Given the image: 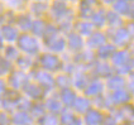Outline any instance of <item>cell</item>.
<instances>
[{"instance_id": "29", "label": "cell", "mask_w": 134, "mask_h": 125, "mask_svg": "<svg viewBox=\"0 0 134 125\" xmlns=\"http://www.w3.org/2000/svg\"><path fill=\"white\" fill-rule=\"evenodd\" d=\"M95 1H82L80 5V16L82 20H87L91 19V16L95 12Z\"/></svg>"}, {"instance_id": "14", "label": "cell", "mask_w": 134, "mask_h": 125, "mask_svg": "<svg viewBox=\"0 0 134 125\" xmlns=\"http://www.w3.org/2000/svg\"><path fill=\"white\" fill-rule=\"evenodd\" d=\"M104 112L92 107L83 115V123L85 125H101L104 120Z\"/></svg>"}, {"instance_id": "33", "label": "cell", "mask_w": 134, "mask_h": 125, "mask_svg": "<svg viewBox=\"0 0 134 125\" xmlns=\"http://www.w3.org/2000/svg\"><path fill=\"white\" fill-rule=\"evenodd\" d=\"M76 119L75 111L71 107H63L60 115V123L62 125H70Z\"/></svg>"}, {"instance_id": "35", "label": "cell", "mask_w": 134, "mask_h": 125, "mask_svg": "<svg viewBox=\"0 0 134 125\" xmlns=\"http://www.w3.org/2000/svg\"><path fill=\"white\" fill-rule=\"evenodd\" d=\"M19 49L18 47H15L13 44H9L7 48L4 49V58L8 59L9 62H13V61H18L20 54H19Z\"/></svg>"}, {"instance_id": "3", "label": "cell", "mask_w": 134, "mask_h": 125, "mask_svg": "<svg viewBox=\"0 0 134 125\" xmlns=\"http://www.w3.org/2000/svg\"><path fill=\"white\" fill-rule=\"evenodd\" d=\"M106 97H108V101L110 104L111 110L130 104V100H132V96L127 91V88H121V90H118V91H113L109 95H106Z\"/></svg>"}, {"instance_id": "37", "label": "cell", "mask_w": 134, "mask_h": 125, "mask_svg": "<svg viewBox=\"0 0 134 125\" xmlns=\"http://www.w3.org/2000/svg\"><path fill=\"white\" fill-rule=\"evenodd\" d=\"M58 34H60V29H58L57 25H54V24H47V28H46L43 39H44V42L47 43V42L52 41L54 37H57Z\"/></svg>"}, {"instance_id": "39", "label": "cell", "mask_w": 134, "mask_h": 125, "mask_svg": "<svg viewBox=\"0 0 134 125\" xmlns=\"http://www.w3.org/2000/svg\"><path fill=\"white\" fill-rule=\"evenodd\" d=\"M46 115V107L43 104H33L32 109H30V116L33 119H39L43 118Z\"/></svg>"}, {"instance_id": "5", "label": "cell", "mask_w": 134, "mask_h": 125, "mask_svg": "<svg viewBox=\"0 0 134 125\" xmlns=\"http://www.w3.org/2000/svg\"><path fill=\"white\" fill-rule=\"evenodd\" d=\"M110 39H111L110 43H113L118 48V47L127 46L130 42L132 37L128 32L127 27H121V28H118V29H113V34L110 36Z\"/></svg>"}, {"instance_id": "9", "label": "cell", "mask_w": 134, "mask_h": 125, "mask_svg": "<svg viewBox=\"0 0 134 125\" xmlns=\"http://www.w3.org/2000/svg\"><path fill=\"white\" fill-rule=\"evenodd\" d=\"M22 91L24 96L28 97L29 100H39L44 95V90L38 83H33V82H27L22 88Z\"/></svg>"}, {"instance_id": "1", "label": "cell", "mask_w": 134, "mask_h": 125, "mask_svg": "<svg viewBox=\"0 0 134 125\" xmlns=\"http://www.w3.org/2000/svg\"><path fill=\"white\" fill-rule=\"evenodd\" d=\"M16 43H18V46H16L20 52H23L25 56L33 57V56L38 54L39 51H41L39 41L34 36H32V34H27V33L20 34V37H19Z\"/></svg>"}, {"instance_id": "40", "label": "cell", "mask_w": 134, "mask_h": 125, "mask_svg": "<svg viewBox=\"0 0 134 125\" xmlns=\"http://www.w3.org/2000/svg\"><path fill=\"white\" fill-rule=\"evenodd\" d=\"M16 65L18 67L22 70V71H25V70H29L30 67L33 66V58L30 56H25L23 54L19 57V59L16 61Z\"/></svg>"}, {"instance_id": "8", "label": "cell", "mask_w": 134, "mask_h": 125, "mask_svg": "<svg viewBox=\"0 0 134 125\" xmlns=\"http://www.w3.org/2000/svg\"><path fill=\"white\" fill-rule=\"evenodd\" d=\"M91 66H92V72L99 78H101V77L109 78L110 76L115 73V70L111 66V63H108L106 61H97L95 62V65H91Z\"/></svg>"}, {"instance_id": "31", "label": "cell", "mask_w": 134, "mask_h": 125, "mask_svg": "<svg viewBox=\"0 0 134 125\" xmlns=\"http://www.w3.org/2000/svg\"><path fill=\"white\" fill-rule=\"evenodd\" d=\"M46 28H47V23L44 20H42V19H34V22H33V25H32V36H34V37H43L44 36V32H46Z\"/></svg>"}, {"instance_id": "10", "label": "cell", "mask_w": 134, "mask_h": 125, "mask_svg": "<svg viewBox=\"0 0 134 125\" xmlns=\"http://www.w3.org/2000/svg\"><path fill=\"white\" fill-rule=\"evenodd\" d=\"M108 36L105 32H101V30H96L94 32L89 38H87V46H89L90 49H99L100 47H103L104 44L108 43Z\"/></svg>"}, {"instance_id": "51", "label": "cell", "mask_w": 134, "mask_h": 125, "mask_svg": "<svg viewBox=\"0 0 134 125\" xmlns=\"http://www.w3.org/2000/svg\"><path fill=\"white\" fill-rule=\"evenodd\" d=\"M4 38H3V36H1V33H0V49L3 48V46H4Z\"/></svg>"}, {"instance_id": "19", "label": "cell", "mask_w": 134, "mask_h": 125, "mask_svg": "<svg viewBox=\"0 0 134 125\" xmlns=\"http://www.w3.org/2000/svg\"><path fill=\"white\" fill-rule=\"evenodd\" d=\"M47 47H48V49L49 51H52L54 54L56 53H61V52H63L66 49L67 47V41L66 38L63 37V36H57V37H54L52 41H49V42H47Z\"/></svg>"}, {"instance_id": "17", "label": "cell", "mask_w": 134, "mask_h": 125, "mask_svg": "<svg viewBox=\"0 0 134 125\" xmlns=\"http://www.w3.org/2000/svg\"><path fill=\"white\" fill-rule=\"evenodd\" d=\"M51 13H52V18L56 19L57 22H60L63 16H66L70 10L67 8V3L66 1H54L53 5L51 7Z\"/></svg>"}, {"instance_id": "28", "label": "cell", "mask_w": 134, "mask_h": 125, "mask_svg": "<svg viewBox=\"0 0 134 125\" xmlns=\"http://www.w3.org/2000/svg\"><path fill=\"white\" fill-rule=\"evenodd\" d=\"M10 120H12V124L14 125H30L33 123V118L30 116V114L24 112V111L14 112Z\"/></svg>"}, {"instance_id": "45", "label": "cell", "mask_w": 134, "mask_h": 125, "mask_svg": "<svg viewBox=\"0 0 134 125\" xmlns=\"http://www.w3.org/2000/svg\"><path fill=\"white\" fill-rule=\"evenodd\" d=\"M125 81H127V85H125L127 91L130 94L132 97H134V71L130 75H128L127 78H125Z\"/></svg>"}, {"instance_id": "2", "label": "cell", "mask_w": 134, "mask_h": 125, "mask_svg": "<svg viewBox=\"0 0 134 125\" xmlns=\"http://www.w3.org/2000/svg\"><path fill=\"white\" fill-rule=\"evenodd\" d=\"M39 65L46 72H57L63 67L61 58L54 53H44L39 57Z\"/></svg>"}, {"instance_id": "11", "label": "cell", "mask_w": 134, "mask_h": 125, "mask_svg": "<svg viewBox=\"0 0 134 125\" xmlns=\"http://www.w3.org/2000/svg\"><path fill=\"white\" fill-rule=\"evenodd\" d=\"M9 86L14 90H20L28 82V77L23 71H12L9 75Z\"/></svg>"}, {"instance_id": "12", "label": "cell", "mask_w": 134, "mask_h": 125, "mask_svg": "<svg viewBox=\"0 0 134 125\" xmlns=\"http://www.w3.org/2000/svg\"><path fill=\"white\" fill-rule=\"evenodd\" d=\"M92 109V100H90L86 96H77L75 100L74 105H72V110L77 114H82L85 115L89 110Z\"/></svg>"}, {"instance_id": "18", "label": "cell", "mask_w": 134, "mask_h": 125, "mask_svg": "<svg viewBox=\"0 0 134 125\" xmlns=\"http://www.w3.org/2000/svg\"><path fill=\"white\" fill-rule=\"evenodd\" d=\"M106 13H108V10H105L103 7L95 9L94 14H92L91 19H90V22L92 23V25L95 28L100 29V28H103V27L106 25Z\"/></svg>"}, {"instance_id": "7", "label": "cell", "mask_w": 134, "mask_h": 125, "mask_svg": "<svg viewBox=\"0 0 134 125\" xmlns=\"http://www.w3.org/2000/svg\"><path fill=\"white\" fill-rule=\"evenodd\" d=\"M130 61H132V54H130L129 49H124V48L118 49L110 59L114 70H116V68H119L121 66H125V65H129Z\"/></svg>"}, {"instance_id": "53", "label": "cell", "mask_w": 134, "mask_h": 125, "mask_svg": "<svg viewBox=\"0 0 134 125\" xmlns=\"http://www.w3.org/2000/svg\"><path fill=\"white\" fill-rule=\"evenodd\" d=\"M119 125H130V124H129V123H120Z\"/></svg>"}, {"instance_id": "4", "label": "cell", "mask_w": 134, "mask_h": 125, "mask_svg": "<svg viewBox=\"0 0 134 125\" xmlns=\"http://www.w3.org/2000/svg\"><path fill=\"white\" fill-rule=\"evenodd\" d=\"M105 82L99 78V77H95L94 80H91L87 85L86 90L83 91V95L86 97H91V99H95V97H99V96L104 95V91H105Z\"/></svg>"}, {"instance_id": "25", "label": "cell", "mask_w": 134, "mask_h": 125, "mask_svg": "<svg viewBox=\"0 0 134 125\" xmlns=\"http://www.w3.org/2000/svg\"><path fill=\"white\" fill-rule=\"evenodd\" d=\"M89 82L90 80L87 75L83 72H75V75L72 76V86L79 91H85Z\"/></svg>"}, {"instance_id": "15", "label": "cell", "mask_w": 134, "mask_h": 125, "mask_svg": "<svg viewBox=\"0 0 134 125\" xmlns=\"http://www.w3.org/2000/svg\"><path fill=\"white\" fill-rule=\"evenodd\" d=\"M0 33H1V36L4 38V41H7L9 43H13V42H18V39L20 37V34H19V29L14 27V25H12V24H5V25H3L1 27V29H0Z\"/></svg>"}, {"instance_id": "27", "label": "cell", "mask_w": 134, "mask_h": 125, "mask_svg": "<svg viewBox=\"0 0 134 125\" xmlns=\"http://www.w3.org/2000/svg\"><path fill=\"white\" fill-rule=\"evenodd\" d=\"M33 22H34V19L30 14H20L16 16L15 24H16L18 29L23 30V32H28V30L32 29Z\"/></svg>"}, {"instance_id": "34", "label": "cell", "mask_w": 134, "mask_h": 125, "mask_svg": "<svg viewBox=\"0 0 134 125\" xmlns=\"http://www.w3.org/2000/svg\"><path fill=\"white\" fill-rule=\"evenodd\" d=\"M15 106H16L18 111L27 112V111H30L33 104H32V101H30L28 97H25V96H18L15 99Z\"/></svg>"}, {"instance_id": "41", "label": "cell", "mask_w": 134, "mask_h": 125, "mask_svg": "<svg viewBox=\"0 0 134 125\" xmlns=\"http://www.w3.org/2000/svg\"><path fill=\"white\" fill-rule=\"evenodd\" d=\"M60 118L54 114H46L39 119V125H60Z\"/></svg>"}, {"instance_id": "32", "label": "cell", "mask_w": 134, "mask_h": 125, "mask_svg": "<svg viewBox=\"0 0 134 125\" xmlns=\"http://www.w3.org/2000/svg\"><path fill=\"white\" fill-rule=\"evenodd\" d=\"M49 9V5L48 3H43V1H36V3H32L30 5V12H32V15L34 16H42V15L47 13Z\"/></svg>"}, {"instance_id": "38", "label": "cell", "mask_w": 134, "mask_h": 125, "mask_svg": "<svg viewBox=\"0 0 134 125\" xmlns=\"http://www.w3.org/2000/svg\"><path fill=\"white\" fill-rule=\"evenodd\" d=\"M0 109L4 110V112H13L14 109H16L15 106V99L13 100L12 97H4L0 100Z\"/></svg>"}, {"instance_id": "21", "label": "cell", "mask_w": 134, "mask_h": 125, "mask_svg": "<svg viewBox=\"0 0 134 125\" xmlns=\"http://www.w3.org/2000/svg\"><path fill=\"white\" fill-rule=\"evenodd\" d=\"M76 91L72 90V88H63V90H61L60 92V100L62 105H63V107H72V105H74L75 100H76Z\"/></svg>"}, {"instance_id": "26", "label": "cell", "mask_w": 134, "mask_h": 125, "mask_svg": "<svg viewBox=\"0 0 134 125\" xmlns=\"http://www.w3.org/2000/svg\"><path fill=\"white\" fill-rule=\"evenodd\" d=\"M118 51V48L114 46L113 43L108 42L106 44H104L103 47H100L97 49V57L100 61H106V59H111V57L114 56V53Z\"/></svg>"}, {"instance_id": "6", "label": "cell", "mask_w": 134, "mask_h": 125, "mask_svg": "<svg viewBox=\"0 0 134 125\" xmlns=\"http://www.w3.org/2000/svg\"><path fill=\"white\" fill-rule=\"evenodd\" d=\"M33 77H34V80L37 81V83L43 90H49V88H52L56 85L52 75L49 72L43 71V70H34L33 71Z\"/></svg>"}, {"instance_id": "46", "label": "cell", "mask_w": 134, "mask_h": 125, "mask_svg": "<svg viewBox=\"0 0 134 125\" xmlns=\"http://www.w3.org/2000/svg\"><path fill=\"white\" fill-rule=\"evenodd\" d=\"M7 95V83L4 80L0 78V96H5Z\"/></svg>"}, {"instance_id": "48", "label": "cell", "mask_w": 134, "mask_h": 125, "mask_svg": "<svg viewBox=\"0 0 134 125\" xmlns=\"http://www.w3.org/2000/svg\"><path fill=\"white\" fill-rule=\"evenodd\" d=\"M7 14H3V12H0V27L7 24Z\"/></svg>"}, {"instance_id": "49", "label": "cell", "mask_w": 134, "mask_h": 125, "mask_svg": "<svg viewBox=\"0 0 134 125\" xmlns=\"http://www.w3.org/2000/svg\"><path fill=\"white\" fill-rule=\"evenodd\" d=\"M70 125H85V123H83V119H81V118H76Z\"/></svg>"}, {"instance_id": "16", "label": "cell", "mask_w": 134, "mask_h": 125, "mask_svg": "<svg viewBox=\"0 0 134 125\" xmlns=\"http://www.w3.org/2000/svg\"><path fill=\"white\" fill-rule=\"evenodd\" d=\"M125 85H127V81H125V77L123 76H119V75L114 73L113 76H110L109 78H106V82H105V86L108 90L110 91H118V90H121V88H125Z\"/></svg>"}, {"instance_id": "30", "label": "cell", "mask_w": 134, "mask_h": 125, "mask_svg": "<svg viewBox=\"0 0 134 125\" xmlns=\"http://www.w3.org/2000/svg\"><path fill=\"white\" fill-rule=\"evenodd\" d=\"M58 23H60V24H58L60 32H65V33H68V34H70L71 30L74 29V18H72L71 12H70L66 16H63Z\"/></svg>"}, {"instance_id": "20", "label": "cell", "mask_w": 134, "mask_h": 125, "mask_svg": "<svg viewBox=\"0 0 134 125\" xmlns=\"http://www.w3.org/2000/svg\"><path fill=\"white\" fill-rule=\"evenodd\" d=\"M75 29H76V33L80 34L81 37L89 38L95 32V27L90 20H80L75 24Z\"/></svg>"}, {"instance_id": "52", "label": "cell", "mask_w": 134, "mask_h": 125, "mask_svg": "<svg viewBox=\"0 0 134 125\" xmlns=\"http://www.w3.org/2000/svg\"><path fill=\"white\" fill-rule=\"evenodd\" d=\"M130 66H132V70L134 71V56L132 57V61H130Z\"/></svg>"}, {"instance_id": "23", "label": "cell", "mask_w": 134, "mask_h": 125, "mask_svg": "<svg viewBox=\"0 0 134 125\" xmlns=\"http://www.w3.org/2000/svg\"><path fill=\"white\" fill-rule=\"evenodd\" d=\"M123 23H124V19H123L121 15L115 13L111 9L108 10V13H106V25H109L113 29H118V28L124 27Z\"/></svg>"}, {"instance_id": "44", "label": "cell", "mask_w": 134, "mask_h": 125, "mask_svg": "<svg viewBox=\"0 0 134 125\" xmlns=\"http://www.w3.org/2000/svg\"><path fill=\"white\" fill-rule=\"evenodd\" d=\"M119 120L116 119V116L113 114V112H109V114H105L104 115V120H103V124L101 125H119Z\"/></svg>"}, {"instance_id": "13", "label": "cell", "mask_w": 134, "mask_h": 125, "mask_svg": "<svg viewBox=\"0 0 134 125\" xmlns=\"http://www.w3.org/2000/svg\"><path fill=\"white\" fill-rule=\"evenodd\" d=\"M67 47L71 49L72 52H80L85 47V39L83 37H81L80 34H77L76 32H71L68 36H67Z\"/></svg>"}, {"instance_id": "47", "label": "cell", "mask_w": 134, "mask_h": 125, "mask_svg": "<svg viewBox=\"0 0 134 125\" xmlns=\"http://www.w3.org/2000/svg\"><path fill=\"white\" fill-rule=\"evenodd\" d=\"M127 29H128V32H129V34H130V37L134 38V22H130L128 24Z\"/></svg>"}, {"instance_id": "42", "label": "cell", "mask_w": 134, "mask_h": 125, "mask_svg": "<svg viewBox=\"0 0 134 125\" xmlns=\"http://www.w3.org/2000/svg\"><path fill=\"white\" fill-rule=\"evenodd\" d=\"M94 61V54L92 52H81L79 54H76V62L79 65H87V63H91Z\"/></svg>"}, {"instance_id": "50", "label": "cell", "mask_w": 134, "mask_h": 125, "mask_svg": "<svg viewBox=\"0 0 134 125\" xmlns=\"http://www.w3.org/2000/svg\"><path fill=\"white\" fill-rule=\"evenodd\" d=\"M8 4H9V7H18L19 4H23V3L22 1H9Z\"/></svg>"}, {"instance_id": "36", "label": "cell", "mask_w": 134, "mask_h": 125, "mask_svg": "<svg viewBox=\"0 0 134 125\" xmlns=\"http://www.w3.org/2000/svg\"><path fill=\"white\" fill-rule=\"evenodd\" d=\"M54 82L56 85L61 87V90L63 88H70L72 86V76L67 73H62V75H58L56 78H54Z\"/></svg>"}, {"instance_id": "43", "label": "cell", "mask_w": 134, "mask_h": 125, "mask_svg": "<svg viewBox=\"0 0 134 125\" xmlns=\"http://www.w3.org/2000/svg\"><path fill=\"white\" fill-rule=\"evenodd\" d=\"M7 73H12V63L0 56V76Z\"/></svg>"}, {"instance_id": "24", "label": "cell", "mask_w": 134, "mask_h": 125, "mask_svg": "<svg viewBox=\"0 0 134 125\" xmlns=\"http://www.w3.org/2000/svg\"><path fill=\"white\" fill-rule=\"evenodd\" d=\"M44 107L46 110L49 111V114H57V112H61L62 109H63V105L61 103L60 97H54V96H49V97H47L44 101Z\"/></svg>"}, {"instance_id": "22", "label": "cell", "mask_w": 134, "mask_h": 125, "mask_svg": "<svg viewBox=\"0 0 134 125\" xmlns=\"http://www.w3.org/2000/svg\"><path fill=\"white\" fill-rule=\"evenodd\" d=\"M130 7H132V1H128V0H116V1H113L111 10H114L115 13H118L121 16H129Z\"/></svg>"}]
</instances>
